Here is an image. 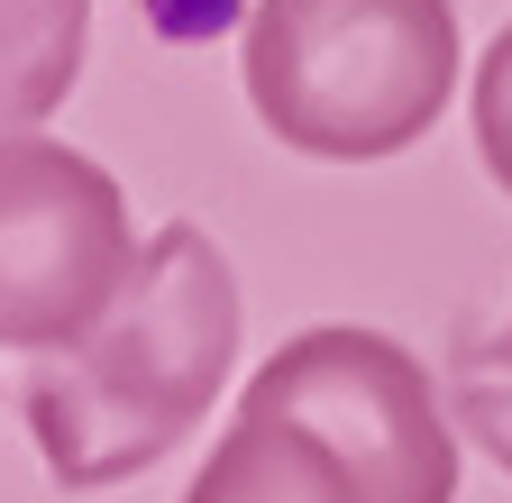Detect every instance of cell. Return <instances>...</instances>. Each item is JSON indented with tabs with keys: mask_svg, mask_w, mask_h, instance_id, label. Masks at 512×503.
Returning a JSON list of instances; mask_svg holds the SVG:
<instances>
[{
	"mask_svg": "<svg viewBox=\"0 0 512 503\" xmlns=\"http://www.w3.org/2000/svg\"><path fill=\"white\" fill-rule=\"evenodd\" d=\"M238 275L202 220H165L119 302L74 339L46 348L19 385V412L37 430V458L64 494H101L147 476L202 430L211 394H229L238 366Z\"/></svg>",
	"mask_w": 512,
	"mask_h": 503,
	"instance_id": "obj_1",
	"label": "cell"
},
{
	"mask_svg": "<svg viewBox=\"0 0 512 503\" xmlns=\"http://www.w3.org/2000/svg\"><path fill=\"white\" fill-rule=\"evenodd\" d=\"M92 46V0H0V138L64 110Z\"/></svg>",
	"mask_w": 512,
	"mask_h": 503,
	"instance_id": "obj_5",
	"label": "cell"
},
{
	"mask_svg": "<svg viewBox=\"0 0 512 503\" xmlns=\"http://www.w3.org/2000/svg\"><path fill=\"white\" fill-rule=\"evenodd\" d=\"M138 266L119 174L64 138H0V348H74Z\"/></svg>",
	"mask_w": 512,
	"mask_h": 503,
	"instance_id": "obj_3",
	"label": "cell"
},
{
	"mask_svg": "<svg viewBox=\"0 0 512 503\" xmlns=\"http://www.w3.org/2000/svg\"><path fill=\"white\" fill-rule=\"evenodd\" d=\"M183 503H394L320 421L284 412L275 394H238V421L211 449V467L192 476Z\"/></svg>",
	"mask_w": 512,
	"mask_h": 503,
	"instance_id": "obj_4",
	"label": "cell"
},
{
	"mask_svg": "<svg viewBox=\"0 0 512 503\" xmlns=\"http://www.w3.org/2000/svg\"><path fill=\"white\" fill-rule=\"evenodd\" d=\"M476 156H485V174L512 193V28L485 46V65H476Z\"/></svg>",
	"mask_w": 512,
	"mask_h": 503,
	"instance_id": "obj_7",
	"label": "cell"
},
{
	"mask_svg": "<svg viewBox=\"0 0 512 503\" xmlns=\"http://www.w3.org/2000/svg\"><path fill=\"white\" fill-rule=\"evenodd\" d=\"M458 421H467V439L512 476V321L485 339V348H467V375H458Z\"/></svg>",
	"mask_w": 512,
	"mask_h": 503,
	"instance_id": "obj_6",
	"label": "cell"
},
{
	"mask_svg": "<svg viewBox=\"0 0 512 503\" xmlns=\"http://www.w3.org/2000/svg\"><path fill=\"white\" fill-rule=\"evenodd\" d=\"M458 92L448 0H256L247 101L266 138L311 165H384L430 138Z\"/></svg>",
	"mask_w": 512,
	"mask_h": 503,
	"instance_id": "obj_2",
	"label": "cell"
}]
</instances>
